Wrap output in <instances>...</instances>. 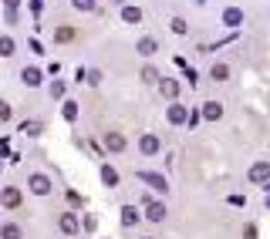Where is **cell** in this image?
I'll list each match as a JSON object with an SVG mask.
<instances>
[{"instance_id": "3", "label": "cell", "mask_w": 270, "mask_h": 239, "mask_svg": "<svg viewBox=\"0 0 270 239\" xmlns=\"http://www.w3.org/2000/svg\"><path fill=\"white\" fill-rule=\"evenodd\" d=\"M145 219H152V222H162V219H166V205H159V202H149V205H145Z\"/></svg>"}, {"instance_id": "11", "label": "cell", "mask_w": 270, "mask_h": 239, "mask_svg": "<svg viewBox=\"0 0 270 239\" xmlns=\"http://www.w3.org/2000/svg\"><path fill=\"white\" fill-rule=\"evenodd\" d=\"M169 121H176V125H179V121H186V111L179 108V105H173V108H169Z\"/></svg>"}, {"instance_id": "2", "label": "cell", "mask_w": 270, "mask_h": 239, "mask_svg": "<svg viewBox=\"0 0 270 239\" xmlns=\"http://www.w3.org/2000/svg\"><path fill=\"white\" fill-rule=\"evenodd\" d=\"M0 202L7 205V209H17L20 205V189H3V192H0Z\"/></svg>"}, {"instance_id": "17", "label": "cell", "mask_w": 270, "mask_h": 239, "mask_svg": "<svg viewBox=\"0 0 270 239\" xmlns=\"http://www.w3.org/2000/svg\"><path fill=\"white\" fill-rule=\"evenodd\" d=\"M20 131H24V135H38L41 125H38V121H24V125H20Z\"/></svg>"}, {"instance_id": "22", "label": "cell", "mask_w": 270, "mask_h": 239, "mask_svg": "<svg viewBox=\"0 0 270 239\" xmlns=\"http://www.w3.org/2000/svg\"><path fill=\"white\" fill-rule=\"evenodd\" d=\"M71 3H75L78 10H91L95 7V0H71Z\"/></svg>"}, {"instance_id": "1", "label": "cell", "mask_w": 270, "mask_h": 239, "mask_svg": "<svg viewBox=\"0 0 270 239\" xmlns=\"http://www.w3.org/2000/svg\"><path fill=\"white\" fill-rule=\"evenodd\" d=\"M31 192L34 196H47L51 192V179L47 175H31Z\"/></svg>"}, {"instance_id": "21", "label": "cell", "mask_w": 270, "mask_h": 239, "mask_svg": "<svg viewBox=\"0 0 270 239\" xmlns=\"http://www.w3.org/2000/svg\"><path fill=\"white\" fill-rule=\"evenodd\" d=\"M240 20H243L240 10H226V24H240Z\"/></svg>"}, {"instance_id": "16", "label": "cell", "mask_w": 270, "mask_h": 239, "mask_svg": "<svg viewBox=\"0 0 270 239\" xmlns=\"http://www.w3.org/2000/svg\"><path fill=\"white\" fill-rule=\"evenodd\" d=\"M125 20H129V24H138V20H142L138 7H125Z\"/></svg>"}, {"instance_id": "10", "label": "cell", "mask_w": 270, "mask_h": 239, "mask_svg": "<svg viewBox=\"0 0 270 239\" xmlns=\"http://www.w3.org/2000/svg\"><path fill=\"white\" fill-rule=\"evenodd\" d=\"M135 219H138V212H135L132 205H125V209H122V222H125V226H132Z\"/></svg>"}, {"instance_id": "24", "label": "cell", "mask_w": 270, "mask_h": 239, "mask_svg": "<svg viewBox=\"0 0 270 239\" xmlns=\"http://www.w3.org/2000/svg\"><path fill=\"white\" fill-rule=\"evenodd\" d=\"M71 37H75L71 27H61V31H58V40H71Z\"/></svg>"}, {"instance_id": "23", "label": "cell", "mask_w": 270, "mask_h": 239, "mask_svg": "<svg viewBox=\"0 0 270 239\" xmlns=\"http://www.w3.org/2000/svg\"><path fill=\"white\" fill-rule=\"evenodd\" d=\"M75 115H78V105H75V101H68V105H64V118H75Z\"/></svg>"}, {"instance_id": "5", "label": "cell", "mask_w": 270, "mask_h": 239, "mask_svg": "<svg viewBox=\"0 0 270 239\" xmlns=\"http://www.w3.org/2000/svg\"><path fill=\"white\" fill-rule=\"evenodd\" d=\"M105 148H108V152H122V148H125V138H122V135H108V138H105Z\"/></svg>"}, {"instance_id": "13", "label": "cell", "mask_w": 270, "mask_h": 239, "mask_svg": "<svg viewBox=\"0 0 270 239\" xmlns=\"http://www.w3.org/2000/svg\"><path fill=\"white\" fill-rule=\"evenodd\" d=\"M213 81H223V78H226V74H230V71H226V64H213Z\"/></svg>"}, {"instance_id": "6", "label": "cell", "mask_w": 270, "mask_h": 239, "mask_svg": "<svg viewBox=\"0 0 270 239\" xmlns=\"http://www.w3.org/2000/svg\"><path fill=\"white\" fill-rule=\"evenodd\" d=\"M138 179H142V182H149V185H155V189H166V179H162V175H152V172H142Z\"/></svg>"}, {"instance_id": "20", "label": "cell", "mask_w": 270, "mask_h": 239, "mask_svg": "<svg viewBox=\"0 0 270 239\" xmlns=\"http://www.w3.org/2000/svg\"><path fill=\"white\" fill-rule=\"evenodd\" d=\"M101 179H105L108 185H115V182H118V175L112 172V168H101Z\"/></svg>"}, {"instance_id": "7", "label": "cell", "mask_w": 270, "mask_h": 239, "mask_svg": "<svg viewBox=\"0 0 270 239\" xmlns=\"http://www.w3.org/2000/svg\"><path fill=\"white\" fill-rule=\"evenodd\" d=\"M142 152H145V155L159 152V138H155V135H145V138H142Z\"/></svg>"}, {"instance_id": "26", "label": "cell", "mask_w": 270, "mask_h": 239, "mask_svg": "<svg viewBox=\"0 0 270 239\" xmlns=\"http://www.w3.org/2000/svg\"><path fill=\"white\" fill-rule=\"evenodd\" d=\"M7 118H10V108H7V105L0 101V121H7Z\"/></svg>"}, {"instance_id": "14", "label": "cell", "mask_w": 270, "mask_h": 239, "mask_svg": "<svg viewBox=\"0 0 270 239\" xmlns=\"http://www.w3.org/2000/svg\"><path fill=\"white\" fill-rule=\"evenodd\" d=\"M24 81H27V84H38V81H41V71H38V68H27V71H24Z\"/></svg>"}, {"instance_id": "12", "label": "cell", "mask_w": 270, "mask_h": 239, "mask_svg": "<svg viewBox=\"0 0 270 239\" xmlns=\"http://www.w3.org/2000/svg\"><path fill=\"white\" fill-rule=\"evenodd\" d=\"M10 51H14V40L10 37H0V57H10Z\"/></svg>"}, {"instance_id": "4", "label": "cell", "mask_w": 270, "mask_h": 239, "mask_svg": "<svg viewBox=\"0 0 270 239\" xmlns=\"http://www.w3.org/2000/svg\"><path fill=\"white\" fill-rule=\"evenodd\" d=\"M267 175H270V165H267V162H260V165L250 168V179H253V182H264Z\"/></svg>"}, {"instance_id": "18", "label": "cell", "mask_w": 270, "mask_h": 239, "mask_svg": "<svg viewBox=\"0 0 270 239\" xmlns=\"http://www.w3.org/2000/svg\"><path fill=\"white\" fill-rule=\"evenodd\" d=\"M0 233H3V239H20V229H17V226H3Z\"/></svg>"}, {"instance_id": "8", "label": "cell", "mask_w": 270, "mask_h": 239, "mask_svg": "<svg viewBox=\"0 0 270 239\" xmlns=\"http://www.w3.org/2000/svg\"><path fill=\"white\" fill-rule=\"evenodd\" d=\"M61 229H64V233H78V219L71 216V212H68V216H61Z\"/></svg>"}, {"instance_id": "19", "label": "cell", "mask_w": 270, "mask_h": 239, "mask_svg": "<svg viewBox=\"0 0 270 239\" xmlns=\"http://www.w3.org/2000/svg\"><path fill=\"white\" fill-rule=\"evenodd\" d=\"M155 51V40H138V54H152Z\"/></svg>"}, {"instance_id": "9", "label": "cell", "mask_w": 270, "mask_h": 239, "mask_svg": "<svg viewBox=\"0 0 270 239\" xmlns=\"http://www.w3.org/2000/svg\"><path fill=\"white\" fill-rule=\"evenodd\" d=\"M203 115H206V118H220V115H223V108H220V105H216V101H210V105H206V108H203Z\"/></svg>"}, {"instance_id": "15", "label": "cell", "mask_w": 270, "mask_h": 239, "mask_svg": "<svg viewBox=\"0 0 270 239\" xmlns=\"http://www.w3.org/2000/svg\"><path fill=\"white\" fill-rule=\"evenodd\" d=\"M162 91H166V98H176V94H179V84H176V81H162Z\"/></svg>"}, {"instance_id": "25", "label": "cell", "mask_w": 270, "mask_h": 239, "mask_svg": "<svg viewBox=\"0 0 270 239\" xmlns=\"http://www.w3.org/2000/svg\"><path fill=\"white\" fill-rule=\"evenodd\" d=\"M173 31H176V34H186V20L176 17V20H173Z\"/></svg>"}]
</instances>
